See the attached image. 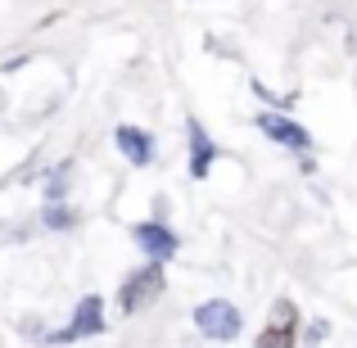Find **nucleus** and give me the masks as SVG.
I'll return each instance as SVG.
<instances>
[{"label": "nucleus", "instance_id": "1", "mask_svg": "<svg viewBox=\"0 0 357 348\" xmlns=\"http://www.w3.org/2000/svg\"><path fill=\"white\" fill-rule=\"evenodd\" d=\"M163 267L158 262H149V267H140V271H131L127 280H122V289H118V308L122 312H140V308H149L158 294H163Z\"/></svg>", "mask_w": 357, "mask_h": 348}, {"label": "nucleus", "instance_id": "2", "mask_svg": "<svg viewBox=\"0 0 357 348\" xmlns=\"http://www.w3.org/2000/svg\"><path fill=\"white\" fill-rule=\"evenodd\" d=\"M195 326H199L208 340L231 344V340L240 335V308H236V303H227V298H208V303L195 308Z\"/></svg>", "mask_w": 357, "mask_h": 348}, {"label": "nucleus", "instance_id": "3", "mask_svg": "<svg viewBox=\"0 0 357 348\" xmlns=\"http://www.w3.org/2000/svg\"><path fill=\"white\" fill-rule=\"evenodd\" d=\"M294 326H298V308L289 303V298H280V303L271 308L267 331L258 335V348H294Z\"/></svg>", "mask_w": 357, "mask_h": 348}, {"label": "nucleus", "instance_id": "4", "mask_svg": "<svg viewBox=\"0 0 357 348\" xmlns=\"http://www.w3.org/2000/svg\"><path fill=\"white\" fill-rule=\"evenodd\" d=\"M100 308H105V303H100L96 294H86L77 308H73V321L63 326L59 335H54V344H63V340H82V335H100V331H105V312H100Z\"/></svg>", "mask_w": 357, "mask_h": 348}, {"label": "nucleus", "instance_id": "5", "mask_svg": "<svg viewBox=\"0 0 357 348\" xmlns=\"http://www.w3.org/2000/svg\"><path fill=\"white\" fill-rule=\"evenodd\" d=\"M258 127H262V136H271L276 145H289V149H307L312 145L307 127H298V122L285 118V114H258Z\"/></svg>", "mask_w": 357, "mask_h": 348}, {"label": "nucleus", "instance_id": "6", "mask_svg": "<svg viewBox=\"0 0 357 348\" xmlns=\"http://www.w3.org/2000/svg\"><path fill=\"white\" fill-rule=\"evenodd\" d=\"M131 235H136V244H140V249H145V253H149L154 262L172 258V253H176V244H181V240H176L172 231L163 227V222H140V227L131 231Z\"/></svg>", "mask_w": 357, "mask_h": 348}, {"label": "nucleus", "instance_id": "7", "mask_svg": "<svg viewBox=\"0 0 357 348\" xmlns=\"http://www.w3.org/2000/svg\"><path fill=\"white\" fill-rule=\"evenodd\" d=\"M213 158H218L213 140L204 136V127H199V122H190V176H208Z\"/></svg>", "mask_w": 357, "mask_h": 348}, {"label": "nucleus", "instance_id": "8", "mask_svg": "<svg viewBox=\"0 0 357 348\" xmlns=\"http://www.w3.org/2000/svg\"><path fill=\"white\" fill-rule=\"evenodd\" d=\"M118 149L131 158L136 167H145L149 158H154V145H149V136L145 131H136V127H118Z\"/></svg>", "mask_w": 357, "mask_h": 348}, {"label": "nucleus", "instance_id": "9", "mask_svg": "<svg viewBox=\"0 0 357 348\" xmlns=\"http://www.w3.org/2000/svg\"><path fill=\"white\" fill-rule=\"evenodd\" d=\"M45 227H54V231H59V227H73V213L59 209V204H50V209H45Z\"/></svg>", "mask_w": 357, "mask_h": 348}]
</instances>
